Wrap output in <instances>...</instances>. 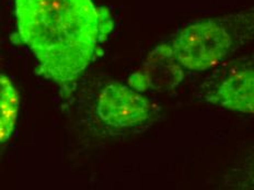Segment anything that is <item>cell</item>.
<instances>
[{
	"mask_svg": "<svg viewBox=\"0 0 254 190\" xmlns=\"http://www.w3.org/2000/svg\"><path fill=\"white\" fill-rule=\"evenodd\" d=\"M17 32L12 42L35 56L36 74L69 98L87 68L103 55L114 28L109 9L92 0H13Z\"/></svg>",
	"mask_w": 254,
	"mask_h": 190,
	"instance_id": "cell-1",
	"label": "cell"
},
{
	"mask_svg": "<svg viewBox=\"0 0 254 190\" xmlns=\"http://www.w3.org/2000/svg\"><path fill=\"white\" fill-rule=\"evenodd\" d=\"M231 45V36L224 25L215 20H204L180 31L171 47L180 65L200 72L219 64Z\"/></svg>",
	"mask_w": 254,
	"mask_h": 190,
	"instance_id": "cell-2",
	"label": "cell"
},
{
	"mask_svg": "<svg viewBox=\"0 0 254 190\" xmlns=\"http://www.w3.org/2000/svg\"><path fill=\"white\" fill-rule=\"evenodd\" d=\"M149 111V101L124 85H109L99 96V117L105 123L116 128H129L138 124L148 119Z\"/></svg>",
	"mask_w": 254,
	"mask_h": 190,
	"instance_id": "cell-3",
	"label": "cell"
},
{
	"mask_svg": "<svg viewBox=\"0 0 254 190\" xmlns=\"http://www.w3.org/2000/svg\"><path fill=\"white\" fill-rule=\"evenodd\" d=\"M183 78V70L174 57L172 47L161 44L150 53L141 70L130 75L128 84L136 92H167L176 88Z\"/></svg>",
	"mask_w": 254,
	"mask_h": 190,
	"instance_id": "cell-4",
	"label": "cell"
},
{
	"mask_svg": "<svg viewBox=\"0 0 254 190\" xmlns=\"http://www.w3.org/2000/svg\"><path fill=\"white\" fill-rule=\"evenodd\" d=\"M207 101L243 113H254L253 67L236 68L216 92L208 95Z\"/></svg>",
	"mask_w": 254,
	"mask_h": 190,
	"instance_id": "cell-5",
	"label": "cell"
},
{
	"mask_svg": "<svg viewBox=\"0 0 254 190\" xmlns=\"http://www.w3.org/2000/svg\"><path fill=\"white\" fill-rule=\"evenodd\" d=\"M20 97L17 88L7 75L0 74V144L12 135L17 123Z\"/></svg>",
	"mask_w": 254,
	"mask_h": 190,
	"instance_id": "cell-6",
	"label": "cell"
}]
</instances>
